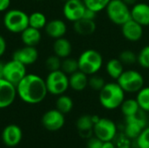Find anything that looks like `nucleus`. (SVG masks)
Wrapping results in <instances>:
<instances>
[{"label":"nucleus","mask_w":149,"mask_h":148,"mask_svg":"<svg viewBox=\"0 0 149 148\" xmlns=\"http://www.w3.org/2000/svg\"><path fill=\"white\" fill-rule=\"evenodd\" d=\"M16 87L20 99L30 105L41 103L48 93L45 80L33 73H27Z\"/></svg>","instance_id":"f257e3e1"},{"label":"nucleus","mask_w":149,"mask_h":148,"mask_svg":"<svg viewBox=\"0 0 149 148\" xmlns=\"http://www.w3.org/2000/svg\"><path fill=\"white\" fill-rule=\"evenodd\" d=\"M99 99L100 105L107 110H114L120 107L125 100V92L117 82L106 83L100 91Z\"/></svg>","instance_id":"f03ea898"},{"label":"nucleus","mask_w":149,"mask_h":148,"mask_svg":"<svg viewBox=\"0 0 149 148\" xmlns=\"http://www.w3.org/2000/svg\"><path fill=\"white\" fill-rule=\"evenodd\" d=\"M3 24L8 31L20 34L29 26V15L19 9H9L3 15Z\"/></svg>","instance_id":"7ed1b4c3"},{"label":"nucleus","mask_w":149,"mask_h":148,"mask_svg":"<svg viewBox=\"0 0 149 148\" xmlns=\"http://www.w3.org/2000/svg\"><path fill=\"white\" fill-rule=\"evenodd\" d=\"M79 70L86 75L96 74L103 65V57L100 51L94 49L84 51L78 58Z\"/></svg>","instance_id":"20e7f679"},{"label":"nucleus","mask_w":149,"mask_h":148,"mask_svg":"<svg viewBox=\"0 0 149 148\" xmlns=\"http://www.w3.org/2000/svg\"><path fill=\"white\" fill-rule=\"evenodd\" d=\"M45 84L48 93L59 96L64 94L69 86V76L62 70L49 72L45 78Z\"/></svg>","instance_id":"39448f33"},{"label":"nucleus","mask_w":149,"mask_h":148,"mask_svg":"<svg viewBox=\"0 0 149 148\" xmlns=\"http://www.w3.org/2000/svg\"><path fill=\"white\" fill-rule=\"evenodd\" d=\"M106 11L109 20L116 25L121 26L131 19V9L122 0H111Z\"/></svg>","instance_id":"423d86ee"},{"label":"nucleus","mask_w":149,"mask_h":148,"mask_svg":"<svg viewBox=\"0 0 149 148\" xmlns=\"http://www.w3.org/2000/svg\"><path fill=\"white\" fill-rule=\"evenodd\" d=\"M117 83L125 92L137 93L144 87V78L142 74L134 70H124L117 79Z\"/></svg>","instance_id":"0eeeda50"},{"label":"nucleus","mask_w":149,"mask_h":148,"mask_svg":"<svg viewBox=\"0 0 149 148\" xmlns=\"http://www.w3.org/2000/svg\"><path fill=\"white\" fill-rule=\"evenodd\" d=\"M26 67L24 64L12 58L4 64L3 79L17 85L27 74Z\"/></svg>","instance_id":"6e6552de"},{"label":"nucleus","mask_w":149,"mask_h":148,"mask_svg":"<svg viewBox=\"0 0 149 148\" xmlns=\"http://www.w3.org/2000/svg\"><path fill=\"white\" fill-rule=\"evenodd\" d=\"M93 133L95 137L101 141H112L116 135L117 127L115 123L106 118H100L93 126Z\"/></svg>","instance_id":"1a4fd4ad"},{"label":"nucleus","mask_w":149,"mask_h":148,"mask_svg":"<svg viewBox=\"0 0 149 148\" xmlns=\"http://www.w3.org/2000/svg\"><path fill=\"white\" fill-rule=\"evenodd\" d=\"M86 9L83 0H67L64 3L63 15L66 20L74 23L83 17Z\"/></svg>","instance_id":"9d476101"},{"label":"nucleus","mask_w":149,"mask_h":148,"mask_svg":"<svg viewBox=\"0 0 149 148\" xmlns=\"http://www.w3.org/2000/svg\"><path fill=\"white\" fill-rule=\"evenodd\" d=\"M42 124L48 131H58L65 125V116L57 109L49 110L44 113L42 117Z\"/></svg>","instance_id":"9b49d317"},{"label":"nucleus","mask_w":149,"mask_h":148,"mask_svg":"<svg viewBox=\"0 0 149 148\" xmlns=\"http://www.w3.org/2000/svg\"><path fill=\"white\" fill-rule=\"evenodd\" d=\"M17 96L16 85L4 79H0V109L7 108L11 106Z\"/></svg>","instance_id":"f8f14e48"},{"label":"nucleus","mask_w":149,"mask_h":148,"mask_svg":"<svg viewBox=\"0 0 149 148\" xmlns=\"http://www.w3.org/2000/svg\"><path fill=\"white\" fill-rule=\"evenodd\" d=\"M12 58L24 64L25 66H29L36 63L38 58V51L36 46L24 45L21 48L17 49L13 54Z\"/></svg>","instance_id":"ddd939ff"},{"label":"nucleus","mask_w":149,"mask_h":148,"mask_svg":"<svg viewBox=\"0 0 149 148\" xmlns=\"http://www.w3.org/2000/svg\"><path fill=\"white\" fill-rule=\"evenodd\" d=\"M123 37L130 42H137L143 37V26L132 18L121 25Z\"/></svg>","instance_id":"4468645a"},{"label":"nucleus","mask_w":149,"mask_h":148,"mask_svg":"<svg viewBox=\"0 0 149 148\" xmlns=\"http://www.w3.org/2000/svg\"><path fill=\"white\" fill-rule=\"evenodd\" d=\"M139 113L134 116L126 117V128L125 133L129 139H137L142 130L145 128L146 121L144 119L138 116Z\"/></svg>","instance_id":"2eb2a0df"},{"label":"nucleus","mask_w":149,"mask_h":148,"mask_svg":"<svg viewBox=\"0 0 149 148\" xmlns=\"http://www.w3.org/2000/svg\"><path fill=\"white\" fill-rule=\"evenodd\" d=\"M23 137L21 128L14 124L8 125L4 127L2 133V140L7 147H16L17 146Z\"/></svg>","instance_id":"dca6fc26"},{"label":"nucleus","mask_w":149,"mask_h":148,"mask_svg":"<svg viewBox=\"0 0 149 148\" xmlns=\"http://www.w3.org/2000/svg\"><path fill=\"white\" fill-rule=\"evenodd\" d=\"M131 18L141 25L149 26V4L146 3H136L131 8Z\"/></svg>","instance_id":"f3484780"},{"label":"nucleus","mask_w":149,"mask_h":148,"mask_svg":"<svg viewBox=\"0 0 149 148\" xmlns=\"http://www.w3.org/2000/svg\"><path fill=\"white\" fill-rule=\"evenodd\" d=\"M45 33L52 38L57 39L63 38L67 31V25L61 19H52L47 22L45 27Z\"/></svg>","instance_id":"a211bd4d"},{"label":"nucleus","mask_w":149,"mask_h":148,"mask_svg":"<svg viewBox=\"0 0 149 148\" xmlns=\"http://www.w3.org/2000/svg\"><path fill=\"white\" fill-rule=\"evenodd\" d=\"M73 29L77 34L83 37H86L91 36L95 32L97 25L95 20H89L82 17L73 23Z\"/></svg>","instance_id":"6ab92c4d"},{"label":"nucleus","mask_w":149,"mask_h":148,"mask_svg":"<svg viewBox=\"0 0 149 148\" xmlns=\"http://www.w3.org/2000/svg\"><path fill=\"white\" fill-rule=\"evenodd\" d=\"M88 75L81 71H77L69 75V86L73 91L81 92L88 86Z\"/></svg>","instance_id":"aec40b11"},{"label":"nucleus","mask_w":149,"mask_h":148,"mask_svg":"<svg viewBox=\"0 0 149 148\" xmlns=\"http://www.w3.org/2000/svg\"><path fill=\"white\" fill-rule=\"evenodd\" d=\"M20 35L24 45H28V46L38 45L42 38V34L40 30L35 29L31 26H28L24 31H23L20 33Z\"/></svg>","instance_id":"412c9836"},{"label":"nucleus","mask_w":149,"mask_h":148,"mask_svg":"<svg viewBox=\"0 0 149 148\" xmlns=\"http://www.w3.org/2000/svg\"><path fill=\"white\" fill-rule=\"evenodd\" d=\"M53 51L54 54L61 59L68 58L72 51V46L70 40L64 37L55 39L53 43Z\"/></svg>","instance_id":"4be33fe9"},{"label":"nucleus","mask_w":149,"mask_h":148,"mask_svg":"<svg viewBox=\"0 0 149 148\" xmlns=\"http://www.w3.org/2000/svg\"><path fill=\"white\" fill-rule=\"evenodd\" d=\"M106 72L113 79H118L124 72V65L119 58H112L106 64Z\"/></svg>","instance_id":"5701e85b"},{"label":"nucleus","mask_w":149,"mask_h":148,"mask_svg":"<svg viewBox=\"0 0 149 148\" xmlns=\"http://www.w3.org/2000/svg\"><path fill=\"white\" fill-rule=\"evenodd\" d=\"M120 110L125 117H129L139 113L141 108L136 99H128L123 101L120 106Z\"/></svg>","instance_id":"b1692460"},{"label":"nucleus","mask_w":149,"mask_h":148,"mask_svg":"<svg viewBox=\"0 0 149 148\" xmlns=\"http://www.w3.org/2000/svg\"><path fill=\"white\" fill-rule=\"evenodd\" d=\"M47 18L43 12L34 11L29 15V26L38 30L45 29L47 24Z\"/></svg>","instance_id":"393cba45"},{"label":"nucleus","mask_w":149,"mask_h":148,"mask_svg":"<svg viewBox=\"0 0 149 148\" xmlns=\"http://www.w3.org/2000/svg\"><path fill=\"white\" fill-rule=\"evenodd\" d=\"M73 108V101L71 97L65 93L59 95L56 100V109L61 112L63 114L69 113Z\"/></svg>","instance_id":"a878e982"},{"label":"nucleus","mask_w":149,"mask_h":148,"mask_svg":"<svg viewBox=\"0 0 149 148\" xmlns=\"http://www.w3.org/2000/svg\"><path fill=\"white\" fill-rule=\"evenodd\" d=\"M136 100L140 106L141 110L149 113V86L142 87L137 92Z\"/></svg>","instance_id":"bb28decb"},{"label":"nucleus","mask_w":149,"mask_h":148,"mask_svg":"<svg viewBox=\"0 0 149 148\" xmlns=\"http://www.w3.org/2000/svg\"><path fill=\"white\" fill-rule=\"evenodd\" d=\"M77 128L79 132L86 133L93 129L94 122L93 120V117L91 115H82L79 117L76 122Z\"/></svg>","instance_id":"cd10ccee"},{"label":"nucleus","mask_w":149,"mask_h":148,"mask_svg":"<svg viewBox=\"0 0 149 148\" xmlns=\"http://www.w3.org/2000/svg\"><path fill=\"white\" fill-rule=\"evenodd\" d=\"M65 74L71 75L75 72L79 71V63L78 59L72 58H65L62 59L61 63V69Z\"/></svg>","instance_id":"c85d7f7f"},{"label":"nucleus","mask_w":149,"mask_h":148,"mask_svg":"<svg viewBox=\"0 0 149 148\" xmlns=\"http://www.w3.org/2000/svg\"><path fill=\"white\" fill-rule=\"evenodd\" d=\"M110 1L111 0H83L86 8L93 10L97 13L106 10Z\"/></svg>","instance_id":"c756f323"},{"label":"nucleus","mask_w":149,"mask_h":148,"mask_svg":"<svg viewBox=\"0 0 149 148\" xmlns=\"http://www.w3.org/2000/svg\"><path fill=\"white\" fill-rule=\"evenodd\" d=\"M124 65H132L137 62V54L131 50L122 51L118 58Z\"/></svg>","instance_id":"7c9ffc66"},{"label":"nucleus","mask_w":149,"mask_h":148,"mask_svg":"<svg viewBox=\"0 0 149 148\" xmlns=\"http://www.w3.org/2000/svg\"><path fill=\"white\" fill-rule=\"evenodd\" d=\"M105 85H106L105 79L101 76L97 75V73L93 75H90V77L88 78V86L94 91L100 92L104 87Z\"/></svg>","instance_id":"2f4dec72"},{"label":"nucleus","mask_w":149,"mask_h":148,"mask_svg":"<svg viewBox=\"0 0 149 148\" xmlns=\"http://www.w3.org/2000/svg\"><path fill=\"white\" fill-rule=\"evenodd\" d=\"M137 62L141 67L149 69V45H146L137 54Z\"/></svg>","instance_id":"473e14b6"},{"label":"nucleus","mask_w":149,"mask_h":148,"mask_svg":"<svg viewBox=\"0 0 149 148\" xmlns=\"http://www.w3.org/2000/svg\"><path fill=\"white\" fill-rule=\"evenodd\" d=\"M61 63H62V59L54 54V55L49 56L46 58L45 64L46 69L49 72H53V71H57V70L61 69Z\"/></svg>","instance_id":"72a5a7b5"},{"label":"nucleus","mask_w":149,"mask_h":148,"mask_svg":"<svg viewBox=\"0 0 149 148\" xmlns=\"http://www.w3.org/2000/svg\"><path fill=\"white\" fill-rule=\"evenodd\" d=\"M136 140L139 148H149V126L142 130Z\"/></svg>","instance_id":"f704fd0d"},{"label":"nucleus","mask_w":149,"mask_h":148,"mask_svg":"<svg viewBox=\"0 0 149 148\" xmlns=\"http://www.w3.org/2000/svg\"><path fill=\"white\" fill-rule=\"evenodd\" d=\"M103 147V141H101L97 137L92 138L89 140L87 143V148H102Z\"/></svg>","instance_id":"c9c22d12"},{"label":"nucleus","mask_w":149,"mask_h":148,"mask_svg":"<svg viewBox=\"0 0 149 148\" xmlns=\"http://www.w3.org/2000/svg\"><path fill=\"white\" fill-rule=\"evenodd\" d=\"M83 17L86 18V19H89V20H95V18L97 17V12H95L93 10H90V9L86 8V10H85Z\"/></svg>","instance_id":"e433bc0d"},{"label":"nucleus","mask_w":149,"mask_h":148,"mask_svg":"<svg viewBox=\"0 0 149 148\" xmlns=\"http://www.w3.org/2000/svg\"><path fill=\"white\" fill-rule=\"evenodd\" d=\"M6 48H7L6 40H5V38L2 35H0V58L5 53Z\"/></svg>","instance_id":"4c0bfd02"},{"label":"nucleus","mask_w":149,"mask_h":148,"mask_svg":"<svg viewBox=\"0 0 149 148\" xmlns=\"http://www.w3.org/2000/svg\"><path fill=\"white\" fill-rule=\"evenodd\" d=\"M10 6V0H0V12H5Z\"/></svg>","instance_id":"58836bf2"},{"label":"nucleus","mask_w":149,"mask_h":148,"mask_svg":"<svg viewBox=\"0 0 149 148\" xmlns=\"http://www.w3.org/2000/svg\"><path fill=\"white\" fill-rule=\"evenodd\" d=\"M102 148H115L114 145L112 143V141H106L103 142V147Z\"/></svg>","instance_id":"ea45409f"},{"label":"nucleus","mask_w":149,"mask_h":148,"mask_svg":"<svg viewBox=\"0 0 149 148\" xmlns=\"http://www.w3.org/2000/svg\"><path fill=\"white\" fill-rule=\"evenodd\" d=\"M4 64L3 61H0V79H3V71H4Z\"/></svg>","instance_id":"a19ab883"},{"label":"nucleus","mask_w":149,"mask_h":148,"mask_svg":"<svg viewBox=\"0 0 149 148\" xmlns=\"http://www.w3.org/2000/svg\"><path fill=\"white\" fill-rule=\"evenodd\" d=\"M126 4H127L128 6H133V5H134L136 3H138L137 1L138 0H122Z\"/></svg>","instance_id":"79ce46f5"},{"label":"nucleus","mask_w":149,"mask_h":148,"mask_svg":"<svg viewBox=\"0 0 149 148\" xmlns=\"http://www.w3.org/2000/svg\"><path fill=\"white\" fill-rule=\"evenodd\" d=\"M61 1H63V2L65 3V1H67V0H61Z\"/></svg>","instance_id":"37998d69"},{"label":"nucleus","mask_w":149,"mask_h":148,"mask_svg":"<svg viewBox=\"0 0 149 148\" xmlns=\"http://www.w3.org/2000/svg\"><path fill=\"white\" fill-rule=\"evenodd\" d=\"M37 1H43V0H37Z\"/></svg>","instance_id":"c03bdc74"}]
</instances>
